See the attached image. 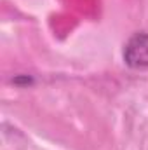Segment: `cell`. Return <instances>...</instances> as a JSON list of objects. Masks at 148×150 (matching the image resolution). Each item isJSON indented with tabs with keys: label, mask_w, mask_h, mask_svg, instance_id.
<instances>
[{
	"label": "cell",
	"mask_w": 148,
	"mask_h": 150,
	"mask_svg": "<svg viewBox=\"0 0 148 150\" xmlns=\"http://www.w3.org/2000/svg\"><path fill=\"white\" fill-rule=\"evenodd\" d=\"M124 61L131 68H148V33H136L124 47Z\"/></svg>",
	"instance_id": "cell-1"
}]
</instances>
